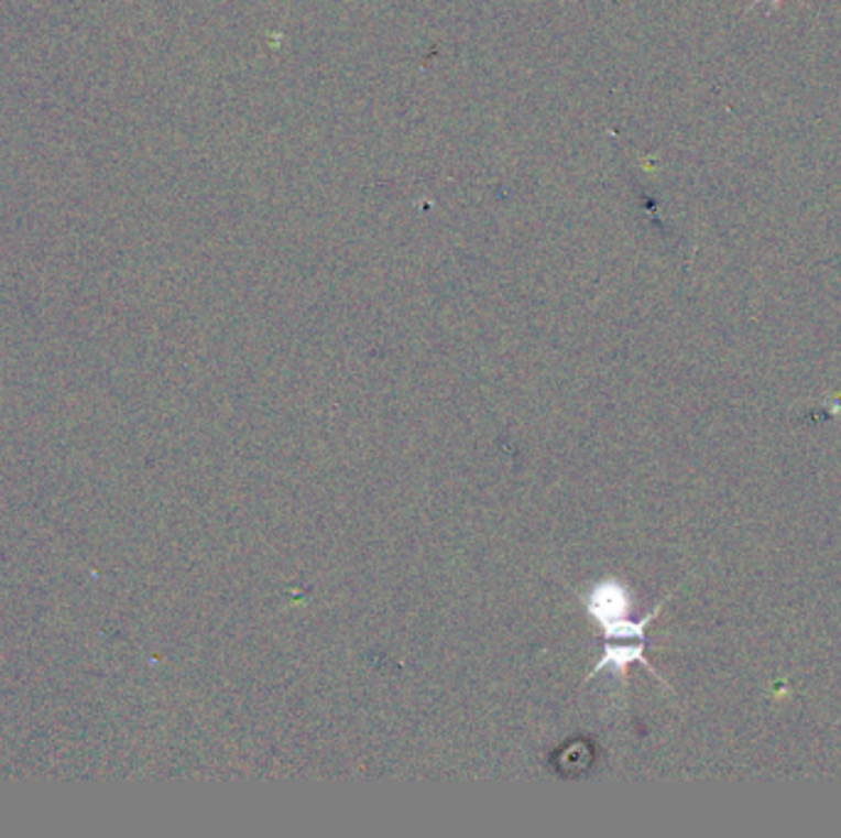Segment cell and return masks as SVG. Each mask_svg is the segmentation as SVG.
Listing matches in <instances>:
<instances>
[{"instance_id":"6da1fadb","label":"cell","mask_w":841,"mask_h":838,"mask_svg":"<svg viewBox=\"0 0 841 838\" xmlns=\"http://www.w3.org/2000/svg\"><path fill=\"white\" fill-rule=\"evenodd\" d=\"M645 650H647V642H633V644L605 642V650H603V654H601V660L596 662L593 672L588 674L586 678H593L596 674H601V672H613L615 676H620V678H623V682H625V676H627L630 666H633V664H643V666H647V670H649L652 674L657 676V682H662V686H667L665 678H662V676L657 674L655 666H652V664L647 662ZM667 688H669V686H667Z\"/></svg>"},{"instance_id":"7a4b0ae2","label":"cell","mask_w":841,"mask_h":838,"mask_svg":"<svg viewBox=\"0 0 841 838\" xmlns=\"http://www.w3.org/2000/svg\"><path fill=\"white\" fill-rule=\"evenodd\" d=\"M758 3H763V0H758ZM767 3H771V8H777L780 6V0H767Z\"/></svg>"}]
</instances>
